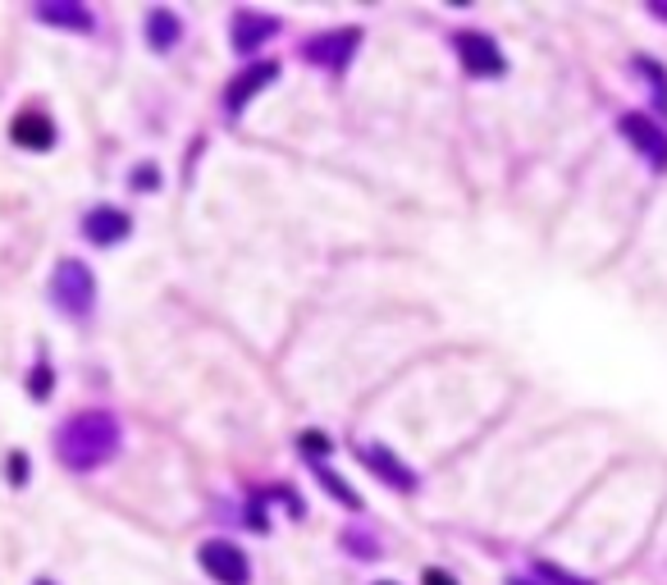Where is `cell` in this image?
I'll return each mask as SVG.
<instances>
[{
  "mask_svg": "<svg viewBox=\"0 0 667 585\" xmlns=\"http://www.w3.org/2000/svg\"><path fill=\"white\" fill-rule=\"evenodd\" d=\"M56 453L69 471H96L119 453V421L110 412H79L60 425Z\"/></svg>",
  "mask_w": 667,
  "mask_h": 585,
  "instance_id": "cell-1",
  "label": "cell"
},
{
  "mask_svg": "<svg viewBox=\"0 0 667 585\" xmlns=\"http://www.w3.org/2000/svg\"><path fill=\"white\" fill-rule=\"evenodd\" d=\"M50 302L65 316H92L96 307V279L83 261H60L56 274H50Z\"/></svg>",
  "mask_w": 667,
  "mask_h": 585,
  "instance_id": "cell-2",
  "label": "cell"
},
{
  "mask_svg": "<svg viewBox=\"0 0 667 585\" xmlns=\"http://www.w3.org/2000/svg\"><path fill=\"white\" fill-rule=\"evenodd\" d=\"M197 558H201V568L215 576V585H247L251 581L247 553L238 545H229V540H207L197 549Z\"/></svg>",
  "mask_w": 667,
  "mask_h": 585,
  "instance_id": "cell-3",
  "label": "cell"
},
{
  "mask_svg": "<svg viewBox=\"0 0 667 585\" xmlns=\"http://www.w3.org/2000/svg\"><path fill=\"white\" fill-rule=\"evenodd\" d=\"M356 46H362V33H356V28H339V33H320V37H312V42L302 46V56L312 60V65H325L329 73H343Z\"/></svg>",
  "mask_w": 667,
  "mask_h": 585,
  "instance_id": "cell-4",
  "label": "cell"
},
{
  "mask_svg": "<svg viewBox=\"0 0 667 585\" xmlns=\"http://www.w3.org/2000/svg\"><path fill=\"white\" fill-rule=\"evenodd\" d=\"M453 46H457L461 65H467L471 73H480V79H499V73L507 69L503 50L494 46V37H484V33H453Z\"/></svg>",
  "mask_w": 667,
  "mask_h": 585,
  "instance_id": "cell-5",
  "label": "cell"
},
{
  "mask_svg": "<svg viewBox=\"0 0 667 585\" xmlns=\"http://www.w3.org/2000/svg\"><path fill=\"white\" fill-rule=\"evenodd\" d=\"M274 79H279V65H274V60H261V65L243 69L238 79L224 87V115H229V119H238V115L247 110V101H251L256 92H261V87H270Z\"/></svg>",
  "mask_w": 667,
  "mask_h": 585,
  "instance_id": "cell-6",
  "label": "cell"
},
{
  "mask_svg": "<svg viewBox=\"0 0 667 585\" xmlns=\"http://www.w3.org/2000/svg\"><path fill=\"white\" fill-rule=\"evenodd\" d=\"M618 129L635 142V151H640V156H645L654 169H667V133L658 129L650 115H622Z\"/></svg>",
  "mask_w": 667,
  "mask_h": 585,
  "instance_id": "cell-7",
  "label": "cell"
},
{
  "mask_svg": "<svg viewBox=\"0 0 667 585\" xmlns=\"http://www.w3.org/2000/svg\"><path fill=\"white\" fill-rule=\"evenodd\" d=\"M83 234H87L96 247H110V243H124L128 234H133V220H128L119 207H96V211H87V220H83Z\"/></svg>",
  "mask_w": 667,
  "mask_h": 585,
  "instance_id": "cell-8",
  "label": "cell"
},
{
  "mask_svg": "<svg viewBox=\"0 0 667 585\" xmlns=\"http://www.w3.org/2000/svg\"><path fill=\"white\" fill-rule=\"evenodd\" d=\"M10 138L28 151H50L56 147V124H50L42 110H19L10 124Z\"/></svg>",
  "mask_w": 667,
  "mask_h": 585,
  "instance_id": "cell-9",
  "label": "cell"
},
{
  "mask_svg": "<svg viewBox=\"0 0 667 585\" xmlns=\"http://www.w3.org/2000/svg\"><path fill=\"white\" fill-rule=\"evenodd\" d=\"M356 457L384 480V485H398V490H417V476H412V467H402L398 457L389 453V448H379V444H366V448H356Z\"/></svg>",
  "mask_w": 667,
  "mask_h": 585,
  "instance_id": "cell-10",
  "label": "cell"
},
{
  "mask_svg": "<svg viewBox=\"0 0 667 585\" xmlns=\"http://www.w3.org/2000/svg\"><path fill=\"white\" fill-rule=\"evenodd\" d=\"M279 33V19L274 14H256V10H238L234 14V50H247L251 46H261V42H270Z\"/></svg>",
  "mask_w": 667,
  "mask_h": 585,
  "instance_id": "cell-11",
  "label": "cell"
},
{
  "mask_svg": "<svg viewBox=\"0 0 667 585\" xmlns=\"http://www.w3.org/2000/svg\"><path fill=\"white\" fill-rule=\"evenodd\" d=\"M33 14H37L42 23H60V28H79V33L92 28V14L79 5V0H42Z\"/></svg>",
  "mask_w": 667,
  "mask_h": 585,
  "instance_id": "cell-12",
  "label": "cell"
},
{
  "mask_svg": "<svg viewBox=\"0 0 667 585\" xmlns=\"http://www.w3.org/2000/svg\"><path fill=\"white\" fill-rule=\"evenodd\" d=\"M147 37L156 50H169L178 37H184V23H178V14H169V10H151L147 14Z\"/></svg>",
  "mask_w": 667,
  "mask_h": 585,
  "instance_id": "cell-13",
  "label": "cell"
},
{
  "mask_svg": "<svg viewBox=\"0 0 667 585\" xmlns=\"http://www.w3.org/2000/svg\"><path fill=\"white\" fill-rule=\"evenodd\" d=\"M320 485H325V490H329L334 499H339V503H348V507H356V503H362V499H356V494H352V490L343 485L339 476H334V471H325V467H320Z\"/></svg>",
  "mask_w": 667,
  "mask_h": 585,
  "instance_id": "cell-14",
  "label": "cell"
},
{
  "mask_svg": "<svg viewBox=\"0 0 667 585\" xmlns=\"http://www.w3.org/2000/svg\"><path fill=\"white\" fill-rule=\"evenodd\" d=\"M156 179H161L156 165H138V169H133V188H138V192H142V188L151 192V188H156Z\"/></svg>",
  "mask_w": 667,
  "mask_h": 585,
  "instance_id": "cell-15",
  "label": "cell"
},
{
  "mask_svg": "<svg viewBox=\"0 0 667 585\" xmlns=\"http://www.w3.org/2000/svg\"><path fill=\"white\" fill-rule=\"evenodd\" d=\"M302 448H306V453H312V457H316V453H329L334 444H329L325 435H316V430H306V435H302Z\"/></svg>",
  "mask_w": 667,
  "mask_h": 585,
  "instance_id": "cell-16",
  "label": "cell"
},
{
  "mask_svg": "<svg viewBox=\"0 0 667 585\" xmlns=\"http://www.w3.org/2000/svg\"><path fill=\"white\" fill-rule=\"evenodd\" d=\"M23 471H28V463H23V457L14 453V457H10V480H14V485H23V480H28Z\"/></svg>",
  "mask_w": 667,
  "mask_h": 585,
  "instance_id": "cell-17",
  "label": "cell"
},
{
  "mask_svg": "<svg viewBox=\"0 0 667 585\" xmlns=\"http://www.w3.org/2000/svg\"><path fill=\"white\" fill-rule=\"evenodd\" d=\"M50 389V371L46 366H37V379H33V394H46Z\"/></svg>",
  "mask_w": 667,
  "mask_h": 585,
  "instance_id": "cell-18",
  "label": "cell"
},
{
  "mask_svg": "<svg viewBox=\"0 0 667 585\" xmlns=\"http://www.w3.org/2000/svg\"><path fill=\"white\" fill-rule=\"evenodd\" d=\"M425 585H457V581H453L448 572H434V568H430V572H425Z\"/></svg>",
  "mask_w": 667,
  "mask_h": 585,
  "instance_id": "cell-19",
  "label": "cell"
},
{
  "mask_svg": "<svg viewBox=\"0 0 667 585\" xmlns=\"http://www.w3.org/2000/svg\"><path fill=\"white\" fill-rule=\"evenodd\" d=\"M33 585H56V581H46V576H42V581H33Z\"/></svg>",
  "mask_w": 667,
  "mask_h": 585,
  "instance_id": "cell-20",
  "label": "cell"
},
{
  "mask_svg": "<svg viewBox=\"0 0 667 585\" xmlns=\"http://www.w3.org/2000/svg\"><path fill=\"white\" fill-rule=\"evenodd\" d=\"M507 585H530V581H507Z\"/></svg>",
  "mask_w": 667,
  "mask_h": 585,
  "instance_id": "cell-21",
  "label": "cell"
},
{
  "mask_svg": "<svg viewBox=\"0 0 667 585\" xmlns=\"http://www.w3.org/2000/svg\"><path fill=\"white\" fill-rule=\"evenodd\" d=\"M379 585H394V581H379Z\"/></svg>",
  "mask_w": 667,
  "mask_h": 585,
  "instance_id": "cell-22",
  "label": "cell"
}]
</instances>
